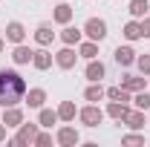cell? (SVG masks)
I'll return each mask as SVG.
<instances>
[{
	"instance_id": "obj_5",
	"label": "cell",
	"mask_w": 150,
	"mask_h": 147,
	"mask_svg": "<svg viewBox=\"0 0 150 147\" xmlns=\"http://www.w3.org/2000/svg\"><path fill=\"white\" fill-rule=\"evenodd\" d=\"M75 61H78V52H75L72 46H67V43H64V49H58V52H55V64H58V69H72Z\"/></svg>"
},
{
	"instance_id": "obj_23",
	"label": "cell",
	"mask_w": 150,
	"mask_h": 147,
	"mask_svg": "<svg viewBox=\"0 0 150 147\" xmlns=\"http://www.w3.org/2000/svg\"><path fill=\"white\" fill-rule=\"evenodd\" d=\"M61 118H58V110H46V107H40V112H38V124L40 127H52V124H58Z\"/></svg>"
},
{
	"instance_id": "obj_17",
	"label": "cell",
	"mask_w": 150,
	"mask_h": 147,
	"mask_svg": "<svg viewBox=\"0 0 150 147\" xmlns=\"http://www.w3.org/2000/svg\"><path fill=\"white\" fill-rule=\"evenodd\" d=\"M127 112H130V104H121V101H110V104H107V115L115 118L118 124L127 118Z\"/></svg>"
},
{
	"instance_id": "obj_30",
	"label": "cell",
	"mask_w": 150,
	"mask_h": 147,
	"mask_svg": "<svg viewBox=\"0 0 150 147\" xmlns=\"http://www.w3.org/2000/svg\"><path fill=\"white\" fill-rule=\"evenodd\" d=\"M136 66H139L142 75H150V55H139L136 58Z\"/></svg>"
},
{
	"instance_id": "obj_18",
	"label": "cell",
	"mask_w": 150,
	"mask_h": 147,
	"mask_svg": "<svg viewBox=\"0 0 150 147\" xmlns=\"http://www.w3.org/2000/svg\"><path fill=\"white\" fill-rule=\"evenodd\" d=\"M121 124H127L130 130H144V124H147V118H144V110H130V112H127V118H124Z\"/></svg>"
},
{
	"instance_id": "obj_8",
	"label": "cell",
	"mask_w": 150,
	"mask_h": 147,
	"mask_svg": "<svg viewBox=\"0 0 150 147\" xmlns=\"http://www.w3.org/2000/svg\"><path fill=\"white\" fill-rule=\"evenodd\" d=\"M6 40H9V43H23V40H26V26H23L20 20L6 23Z\"/></svg>"
},
{
	"instance_id": "obj_25",
	"label": "cell",
	"mask_w": 150,
	"mask_h": 147,
	"mask_svg": "<svg viewBox=\"0 0 150 147\" xmlns=\"http://www.w3.org/2000/svg\"><path fill=\"white\" fill-rule=\"evenodd\" d=\"M75 115H78V107H75L72 101H61V107H58V118H61V121H75Z\"/></svg>"
},
{
	"instance_id": "obj_12",
	"label": "cell",
	"mask_w": 150,
	"mask_h": 147,
	"mask_svg": "<svg viewBox=\"0 0 150 147\" xmlns=\"http://www.w3.org/2000/svg\"><path fill=\"white\" fill-rule=\"evenodd\" d=\"M84 75H87V81H101V78L107 75V66H104L98 58H93V61H87V69H84Z\"/></svg>"
},
{
	"instance_id": "obj_10",
	"label": "cell",
	"mask_w": 150,
	"mask_h": 147,
	"mask_svg": "<svg viewBox=\"0 0 150 147\" xmlns=\"http://www.w3.org/2000/svg\"><path fill=\"white\" fill-rule=\"evenodd\" d=\"M112 58H115L118 66H133V64H136V49H133V46H115Z\"/></svg>"
},
{
	"instance_id": "obj_15",
	"label": "cell",
	"mask_w": 150,
	"mask_h": 147,
	"mask_svg": "<svg viewBox=\"0 0 150 147\" xmlns=\"http://www.w3.org/2000/svg\"><path fill=\"white\" fill-rule=\"evenodd\" d=\"M32 110H40L43 107V101H46V90H40V87H32V90H26V98H23Z\"/></svg>"
},
{
	"instance_id": "obj_29",
	"label": "cell",
	"mask_w": 150,
	"mask_h": 147,
	"mask_svg": "<svg viewBox=\"0 0 150 147\" xmlns=\"http://www.w3.org/2000/svg\"><path fill=\"white\" fill-rule=\"evenodd\" d=\"M35 147H49L52 144V133H46V130H38V136H35V141H32Z\"/></svg>"
},
{
	"instance_id": "obj_24",
	"label": "cell",
	"mask_w": 150,
	"mask_h": 147,
	"mask_svg": "<svg viewBox=\"0 0 150 147\" xmlns=\"http://www.w3.org/2000/svg\"><path fill=\"white\" fill-rule=\"evenodd\" d=\"M147 9H150V0H130V18H136V20H142L144 15H147Z\"/></svg>"
},
{
	"instance_id": "obj_1",
	"label": "cell",
	"mask_w": 150,
	"mask_h": 147,
	"mask_svg": "<svg viewBox=\"0 0 150 147\" xmlns=\"http://www.w3.org/2000/svg\"><path fill=\"white\" fill-rule=\"evenodd\" d=\"M26 98V81L18 69H0V107H15Z\"/></svg>"
},
{
	"instance_id": "obj_6",
	"label": "cell",
	"mask_w": 150,
	"mask_h": 147,
	"mask_svg": "<svg viewBox=\"0 0 150 147\" xmlns=\"http://www.w3.org/2000/svg\"><path fill=\"white\" fill-rule=\"evenodd\" d=\"M55 141H58L61 147H75L78 141H81V133H78L75 127H69V124H67V127H61V130L55 133Z\"/></svg>"
},
{
	"instance_id": "obj_19",
	"label": "cell",
	"mask_w": 150,
	"mask_h": 147,
	"mask_svg": "<svg viewBox=\"0 0 150 147\" xmlns=\"http://www.w3.org/2000/svg\"><path fill=\"white\" fill-rule=\"evenodd\" d=\"M104 92H107V90L101 87V81H90V87L84 90V98H87L90 104H98V101L104 98Z\"/></svg>"
},
{
	"instance_id": "obj_14",
	"label": "cell",
	"mask_w": 150,
	"mask_h": 147,
	"mask_svg": "<svg viewBox=\"0 0 150 147\" xmlns=\"http://www.w3.org/2000/svg\"><path fill=\"white\" fill-rule=\"evenodd\" d=\"M32 55H35V49H29L26 43H15V52H12V61L23 66V64H32Z\"/></svg>"
},
{
	"instance_id": "obj_11",
	"label": "cell",
	"mask_w": 150,
	"mask_h": 147,
	"mask_svg": "<svg viewBox=\"0 0 150 147\" xmlns=\"http://www.w3.org/2000/svg\"><path fill=\"white\" fill-rule=\"evenodd\" d=\"M72 15H75V9H72V6H69V3H64V0H58L52 20H55V23H61V26H67V23L72 20Z\"/></svg>"
},
{
	"instance_id": "obj_27",
	"label": "cell",
	"mask_w": 150,
	"mask_h": 147,
	"mask_svg": "<svg viewBox=\"0 0 150 147\" xmlns=\"http://www.w3.org/2000/svg\"><path fill=\"white\" fill-rule=\"evenodd\" d=\"M121 144L124 147H144V133L133 130V133H127V136H121Z\"/></svg>"
},
{
	"instance_id": "obj_28",
	"label": "cell",
	"mask_w": 150,
	"mask_h": 147,
	"mask_svg": "<svg viewBox=\"0 0 150 147\" xmlns=\"http://www.w3.org/2000/svg\"><path fill=\"white\" fill-rule=\"evenodd\" d=\"M133 104H136V110H150V92L144 90H139V92H133Z\"/></svg>"
},
{
	"instance_id": "obj_21",
	"label": "cell",
	"mask_w": 150,
	"mask_h": 147,
	"mask_svg": "<svg viewBox=\"0 0 150 147\" xmlns=\"http://www.w3.org/2000/svg\"><path fill=\"white\" fill-rule=\"evenodd\" d=\"M121 35L127 37V40H139V37H142V20H127V23H124V29H121Z\"/></svg>"
},
{
	"instance_id": "obj_26",
	"label": "cell",
	"mask_w": 150,
	"mask_h": 147,
	"mask_svg": "<svg viewBox=\"0 0 150 147\" xmlns=\"http://www.w3.org/2000/svg\"><path fill=\"white\" fill-rule=\"evenodd\" d=\"M78 55L87 58V61L98 58V43H95V40H84V43H78Z\"/></svg>"
},
{
	"instance_id": "obj_22",
	"label": "cell",
	"mask_w": 150,
	"mask_h": 147,
	"mask_svg": "<svg viewBox=\"0 0 150 147\" xmlns=\"http://www.w3.org/2000/svg\"><path fill=\"white\" fill-rule=\"evenodd\" d=\"M104 95H107L110 101H121V104H130V101H133V92H127L124 87H110Z\"/></svg>"
},
{
	"instance_id": "obj_9",
	"label": "cell",
	"mask_w": 150,
	"mask_h": 147,
	"mask_svg": "<svg viewBox=\"0 0 150 147\" xmlns=\"http://www.w3.org/2000/svg\"><path fill=\"white\" fill-rule=\"evenodd\" d=\"M6 127H20L23 124V110H20L18 104L15 107H3V118H0Z\"/></svg>"
},
{
	"instance_id": "obj_32",
	"label": "cell",
	"mask_w": 150,
	"mask_h": 147,
	"mask_svg": "<svg viewBox=\"0 0 150 147\" xmlns=\"http://www.w3.org/2000/svg\"><path fill=\"white\" fill-rule=\"evenodd\" d=\"M6 130H9V127H6V124L0 121V141H6Z\"/></svg>"
},
{
	"instance_id": "obj_31",
	"label": "cell",
	"mask_w": 150,
	"mask_h": 147,
	"mask_svg": "<svg viewBox=\"0 0 150 147\" xmlns=\"http://www.w3.org/2000/svg\"><path fill=\"white\" fill-rule=\"evenodd\" d=\"M142 37H150V18H142Z\"/></svg>"
},
{
	"instance_id": "obj_7",
	"label": "cell",
	"mask_w": 150,
	"mask_h": 147,
	"mask_svg": "<svg viewBox=\"0 0 150 147\" xmlns=\"http://www.w3.org/2000/svg\"><path fill=\"white\" fill-rule=\"evenodd\" d=\"M52 64H55V55H52L49 49H43V46H40V49H35V55H32V66H35V69L46 72Z\"/></svg>"
},
{
	"instance_id": "obj_3",
	"label": "cell",
	"mask_w": 150,
	"mask_h": 147,
	"mask_svg": "<svg viewBox=\"0 0 150 147\" xmlns=\"http://www.w3.org/2000/svg\"><path fill=\"white\" fill-rule=\"evenodd\" d=\"M38 127H40V124H26V121H23V124L18 127V136H15V139H9V144H12V147H26V144H32V141H35V136H38Z\"/></svg>"
},
{
	"instance_id": "obj_34",
	"label": "cell",
	"mask_w": 150,
	"mask_h": 147,
	"mask_svg": "<svg viewBox=\"0 0 150 147\" xmlns=\"http://www.w3.org/2000/svg\"><path fill=\"white\" fill-rule=\"evenodd\" d=\"M147 124H150V110H147Z\"/></svg>"
},
{
	"instance_id": "obj_13",
	"label": "cell",
	"mask_w": 150,
	"mask_h": 147,
	"mask_svg": "<svg viewBox=\"0 0 150 147\" xmlns=\"http://www.w3.org/2000/svg\"><path fill=\"white\" fill-rule=\"evenodd\" d=\"M81 37H84V29H75V26H69V23L61 29V40H64L67 46H78Z\"/></svg>"
},
{
	"instance_id": "obj_2",
	"label": "cell",
	"mask_w": 150,
	"mask_h": 147,
	"mask_svg": "<svg viewBox=\"0 0 150 147\" xmlns=\"http://www.w3.org/2000/svg\"><path fill=\"white\" fill-rule=\"evenodd\" d=\"M78 118H81L84 127H98V124L104 121V110H101L98 104H87V107L78 110Z\"/></svg>"
},
{
	"instance_id": "obj_33",
	"label": "cell",
	"mask_w": 150,
	"mask_h": 147,
	"mask_svg": "<svg viewBox=\"0 0 150 147\" xmlns=\"http://www.w3.org/2000/svg\"><path fill=\"white\" fill-rule=\"evenodd\" d=\"M3 49H6V40H3V37H0V52H3Z\"/></svg>"
},
{
	"instance_id": "obj_16",
	"label": "cell",
	"mask_w": 150,
	"mask_h": 147,
	"mask_svg": "<svg viewBox=\"0 0 150 147\" xmlns=\"http://www.w3.org/2000/svg\"><path fill=\"white\" fill-rule=\"evenodd\" d=\"M144 84H147V78H144V75H124V78H121V87H124V90L127 92H139V90H144Z\"/></svg>"
},
{
	"instance_id": "obj_4",
	"label": "cell",
	"mask_w": 150,
	"mask_h": 147,
	"mask_svg": "<svg viewBox=\"0 0 150 147\" xmlns=\"http://www.w3.org/2000/svg\"><path fill=\"white\" fill-rule=\"evenodd\" d=\"M84 35L90 37V40H95V43H101V40L107 37V20H101V18H90L87 23H84Z\"/></svg>"
},
{
	"instance_id": "obj_20",
	"label": "cell",
	"mask_w": 150,
	"mask_h": 147,
	"mask_svg": "<svg viewBox=\"0 0 150 147\" xmlns=\"http://www.w3.org/2000/svg\"><path fill=\"white\" fill-rule=\"evenodd\" d=\"M35 40L40 43V46H49V43L55 40V32H52V26H49V23H40V26L35 29Z\"/></svg>"
}]
</instances>
